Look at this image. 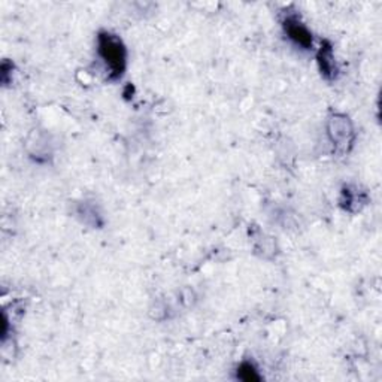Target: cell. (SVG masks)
I'll list each match as a JSON object with an SVG mask.
<instances>
[{"mask_svg":"<svg viewBox=\"0 0 382 382\" xmlns=\"http://www.w3.org/2000/svg\"><path fill=\"white\" fill-rule=\"evenodd\" d=\"M100 53L109 67L115 73H121L124 69V50L121 42L112 36H100Z\"/></svg>","mask_w":382,"mask_h":382,"instance_id":"1","label":"cell"},{"mask_svg":"<svg viewBox=\"0 0 382 382\" xmlns=\"http://www.w3.org/2000/svg\"><path fill=\"white\" fill-rule=\"evenodd\" d=\"M288 32H290V36H291L296 42H299L300 45L308 46V45L311 43V36H309V33L306 32L302 26H297V24L290 26V27H288Z\"/></svg>","mask_w":382,"mask_h":382,"instance_id":"2","label":"cell"},{"mask_svg":"<svg viewBox=\"0 0 382 382\" xmlns=\"http://www.w3.org/2000/svg\"><path fill=\"white\" fill-rule=\"evenodd\" d=\"M242 373H247V375L242 376L245 381H254V379H258V376L255 375V370L250 364H244V366L241 367V375H242Z\"/></svg>","mask_w":382,"mask_h":382,"instance_id":"3","label":"cell"}]
</instances>
